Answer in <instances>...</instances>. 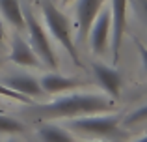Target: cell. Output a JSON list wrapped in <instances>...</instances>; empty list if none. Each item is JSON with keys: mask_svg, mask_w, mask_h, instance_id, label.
I'll list each match as a JSON object with an SVG mask.
<instances>
[{"mask_svg": "<svg viewBox=\"0 0 147 142\" xmlns=\"http://www.w3.org/2000/svg\"><path fill=\"white\" fill-rule=\"evenodd\" d=\"M114 110L112 97L97 94H63L50 103L32 105L28 114L41 122L54 120H71L78 116H91V114H104Z\"/></svg>", "mask_w": 147, "mask_h": 142, "instance_id": "obj_1", "label": "cell"}, {"mask_svg": "<svg viewBox=\"0 0 147 142\" xmlns=\"http://www.w3.org/2000/svg\"><path fill=\"white\" fill-rule=\"evenodd\" d=\"M39 10L43 13L45 24H47L50 36L56 41H60V45L71 54L73 62L76 66H82V62L78 58L76 45L71 37V21H69V17L54 4V0H39Z\"/></svg>", "mask_w": 147, "mask_h": 142, "instance_id": "obj_2", "label": "cell"}, {"mask_svg": "<svg viewBox=\"0 0 147 142\" xmlns=\"http://www.w3.org/2000/svg\"><path fill=\"white\" fill-rule=\"evenodd\" d=\"M67 127L80 137H91V139H110L119 135V116L108 114V116H78L67 122Z\"/></svg>", "mask_w": 147, "mask_h": 142, "instance_id": "obj_3", "label": "cell"}, {"mask_svg": "<svg viewBox=\"0 0 147 142\" xmlns=\"http://www.w3.org/2000/svg\"><path fill=\"white\" fill-rule=\"evenodd\" d=\"M22 11H24V22H26V28H28L32 49L36 51V54L39 56L43 66H47L49 69H58V58H56V52H54V49H52V43L49 41L47 32L43 30V26L39 24V21L36 19L34 11L30 10L28 6L22 7Z\"/></svg>", "mask_w": 147, "mask_h": 142, "instance_id": "obj_4", "label": "cell"}, {"mask_svg": "<svg viewBox=\"0 0 147 142\" xmlns=\"http://www.w3.org/2000/svg\"><path fill=\"white\" fill-rule=\"evenodd\" d=\"M90 45L91 51L95 54H102L106 52L108 43L112 37V15H110V7H102L97 13L95 21L91 22L90 28Z\"/></svg>", "mask_w": 147, "mask_h": 142, "instance_id": "obj_5", "label": "cell"}, {"mask_svg": "<svg viewBox=\"0 0 147 142\" xmlns=\"http://www.w3.org/2000/svg\"><path fill=\"white\" fill-rule=\"evenodd\" d=\"M127 6L129 0H110V15H112V54L117 62L121 51L123 36L127 28Z\"/></svg>", "mask_w": 147, "mask_h": 142, "instance_id": "obj_6", "label": "cell"}, {"mask_svg": "<svg viewBox=\"0 0 147 142\" xmlns=\"http://www.w3.org/2000/svg\"><path fill=\"white\" fill-rule=\"evenodd\" d=\"M106 0H76V22H78V41H84L90 34L91 22L102 10Z\"/></svg>", "mask_w": 147, "mask_h": 142, "instance_id": "obj_7", "label": "cell"}, {"mask_svg": "<svg viewBox=\"0 0 147 142\" xmlns=\"http://www.w3.org/2000/svg\"><path fill=\"white\" fill-rule=\"evenodd\" d=\"M91 69H93L95 79L100 84V88L108 94V97L112 99L119 97V94H121V75H119V71L115 67H110L106 64H99V62H95L91 66Z\"/></svg>", "mask_w": 147, "mask_h": 142, "instance_id": "obj_8", "label": "cell"}, {"mask_svg": "<svg viewBox=\"0 0 147 142\" xmlns=\"http://www.w3.org/2000/svg\"><path fill=\"white\" fill-rule=\"evenodd\" d=\"M9 60L13 64H17V66H22V67H41L43 66L39 56L32 49V45L26 43V39H22L19 34H15L13 41H11Z\"/></svg>", "mask_w": 147, "mask_h": 142, "instance_id": "obj_9", "label": "cell"}, {"mask_svg": "<svg viewBox=\"0 0 147 142\" xmlns=\"http://www.w3.org/2000/svg\"><path fill=\"white\" fill-rule=\"evenodd\" d=\"M39 84H41L45 94H50V95L67 94V92H73V90H76V88L84 86L82 80L69 79V77L58 75V73H47V75H43L41 80H39Z\"/></svg>", "mask_w": 147, "mask_h": 142, "instance_id": "obj_10", "label": "cell"}, {"mask_svg": "<svg viewBox=\"0 0 147 142\" xmlns=\"http://www.w3.org/2000/svg\"><path fill=\"white\" fill-rule=\"evenodd\" d=\"M6 86H9L11 90L19 92V94H24L28 97H39L43 94V88H41L39 80L34 79L30 75H13V77H6L2 80Z\"/></svg>", "mask_w": 147, "mask_h": 142, "instance_id": "obj_11", "label": "cell"}, {"mask_svg": "<svg viewBox=\"0 0 147 142\" xmlns=\"http://www.w3.org/2000/svg\"><path fill=\"white\" fill-rule=\"evenodd\" d=\"M0 15L17 30L26 28L24 11H22V6L19 0H0Z\"/></svg>", "mask_w": 147, "mask_h": 142, "instance_id": "obj_12", "label": "cell"}, {"mask_svg": "<svg viewBox=\"0 0 147 142\" xmlns=\"http://www.w3.org/2000/svg\"><path fill=\"white\" fill-rule=\"evenodd\" d=\"M37 139L41 142H75L73 137L65 131L63 127L52 124V122H43L36 131Z\"/></svg>", "mask_w": 147, "mask_h": 142, "instance_id": "obj_13", "label": "cell"}, {"mask_svg": "<svg viewBox=\"0 0 147 142\" xmlns=\"http://www.w3.org/2000/svg\"><path fill=\"white\" fill-rule=\"evenodd\" d=\"M22 131H24V125L19 120L0 112V135H17Z\"/></svg>", "mask_w": 147, "mask_h": 142, "instance_id": "obj_14", "label": "cell"}, {"mask_svg": "<svg viewBox=\"0 0 147 142\" xmlns=\"http://www.w3.org/2000/svg\"><path fill=\"white\" fill-rule=\"evenodd\" d=\"M0 97L13 99V101H17V103H30V101H32V97H28V95H24V94H19V92L11 90V88L6 86L4 82H0Z\"/></svg>", "mask_w": 147, "mask_h": 142, "instance_id": "obj_15", "label": "cell"}, {"mask_svg": "<svg viewBox=\"0 0 147 142\" xmlns=\"http://www.w3.org/2000/svg\"><path fill=\"white\" fill-rule=\"evenodd\" d=\"M145 120H147V105L140 107V109H136L134 112H130L129 116L125 118V125H136V124L145 122Z\"/></svg>", "mask_w": 147, "mask_h": 142, "instance_id": "obj_16", "label": "cell"}, {"mask_svg": "<svg viewBox=\"0 0 147 142\" xmlns=\"http://www.w3.org/2000/svg\"><path fill=\"white\" fill-rule=\"evenodd\" d=\"M129 2H132L136 13L140 15V19L145 22V26H147V0H129Z\"/></svg>", "mask_w": 147, "mask_h": 142, "instance_id": "obj_17", "label": "cell"}, {"mask_svg": "<svg viewBox=\"0 0 147 142\" xmlns=\"http://www.w3.org/2000/svg\"><path fill=\"white\" fill-rule=\"evenodd\" d=\"M136 47H138V52H140V60H142V66H144V71L147 73V49L140 43V41L136 43Z\"/></svg>", "mask_w": 147, "mask_h": 142, "instance_id": "obj_18", "label": "cell"}, {"mask_svg": "<svg viewBox=\"0 0 147 142\" xmlns=\"http://www.w3.org/2000/svg\"><path fill=\"white\" fill-rule=\"evenodd\" d=\"M138 142H147V135L144 137V139H140V140H138Z\"/></svg>", "mask_w": 147, "mask_h": 142, "instance_id": "obj_19", "label": "cell"}, {"mask_svg": "<svg viewBox=\"0 0 147 142\" xmlns=\"http://www.w3.org/2000/svg\"><path fill=\"white\" fill-rule=\"evenodd\" d=\"M61 2H63V4H69V2H71V0H61Z\"/></svg>", "mask_w": 147, "mask_h": 142, "instance_id": "obj_20", "label": "cell"}, {"mask_svg": "<svg viewBox=\"0 0 147 142\" xmlns=\"http://www.w3.org/2000/svg\"><path fill=\"white\" fill-rule=\"evenodd\" d=\"M0 142H15V140H0Z\"/></svg>", "mask_w": 147, "mask_h": 142, "instance_id": "obj_21", "label": "cell"}, {"mask_svg": "<svg viewBox=\"0 0 147 142\" xmlns=\"http://www.w3.org/2000/svg\"><path fill=\"white\" fill-rule=\"evenodd\" d=\"M0 45H2V34H0Z\"/></svg>", "mask_w": 147, "mask_h": 142, "instance_id": "obj_22", "label": "cell"}, {"mask_svg": "<svg viewBox=\"0 0 147 142\" xmlns=\"http://www.w3.org/2000/svg\"><path fill=\"white\" fill-rule=\"evenodd\" d=\"M95 142H106V140H100V139H99V140H95Z\"/></svg>", "mask_w": 147, "mask_h": 142, "instance_id": "obj_23", "label": "cell"}, {"mask_svg": "<svg viewBox=\"0 0 147 142\" xmlns=\"http://www.w3.org/2000/svg\"><path fill=\"white\" fill-rule=\"evenodd\" d=\"M0 109H2V101H0Z\"/></svg>", "mask_w": 147, "mask_h": 142, "instance_id": "obj_24", "label": "cell"}]
</instances>
